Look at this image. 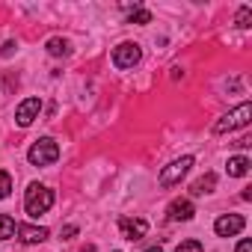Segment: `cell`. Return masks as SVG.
Instances as JSON below:
<instances>
[{
  "instance_id": "9a60e30c",
  "label": "cell",
  "mask_w": 252,
  "mask_h": 252,
  "mask_svg": "<svg viewBox=\"0 0 252 252\" xmlns=\"http://www.w3.org/2000/svg\"><path fill=\"white\" fill-rule=\"evenodd\" d=\"M9 193H12V175L0 169V199H6Z\"/></svg>"
},
{
  "instance_id": "7a4b0ae2",
  "label": "cell",
  "mask_w": 252,
  "mask_h": 252,
  "mask_svg": "<svg viewBox=\"0 0 252 252\" xmlns=\"http://www.w3.org/2000/svg\"><path fill=\"white\" fill-rule=\"evenodd\" d=\"M27 160H30L33 166H51V163L60 160V146H57L51 137L36 140V143L30 146V152H27Z\"/></svg>"
},
{
  "instance_id": "603a6c76",
  "label": "cell",
  "mask_w": 252,
  "mask_h": 252,
  "mask_svg": "<svg viewBox=\"0 0 252 252\" xmlns=\"http://www.w3.org/2000/svg\"><path fill=\"white\" fill-rule=\"evenodd\" d=\"M146 252H163V249H160V246H155V249H146Z\"/></svg>"
},
{
  "instance_id": "277c9868",
  "label": "cell",
  "mask_w": 252,
  "mask_h": 252,
  "mask_svg": "<svg viewBox=\"0 0 252 252\" xmlns=\"http://www.w3.org/2000/svg\"><path fill=\"white\" fill-rule=\"evenodd\" d=\"M140 57H143L140 45H134V42H122V45L113 51V65H116V68H134V65L140 63Z\"/></svg>"
},
{
  "instance_id": "d6986e66",
  "label": "cell",
  "mask_w": 252,
  "mask_h": 252,
  "mask_svg": "<svg viewBox=\"0 0 252 252\" xmlns=\"http://www.w3.org/2000/svg\"><path fill=\"white\" fill-rule=\"evenodd\" d=\"M74 234H77L74 225H65V228H63V240H68V237H74Z\"/></svg>"
},
{
  "instance_id": "7402d4cb",
  "label": "cell",
  "mask_w": 252,
  "mask_h": 252,
  "mask_svg": "<svg viewBox=\"0 0 252 252\" xmlns=\"http://www.w3.org/2000/svg\"><path fill=\"white\" fill-rule=\"evenodd\" d=\"M80 252H95V246H83V249H80Z\"/></svg>"
},
{
  "instance_id": "52a82bcc",
  "label": "cell",
  "mask_w": 252,
  "mask_h": 252,
  "mask_svg": "<svg viewBox=\"0 0 252 252\" xmlns=\"http://www.w3.org/2000/svg\"><path fill=\"white\" fill-rule=\"evenodd\" d=\"M243 225H246V220H243L240 214H222V217L214 222V231H217L220 237H234V234L243 231Z\"/></svg>"
},
{
  "instance_id": "2e32d148",
  "label": "cell",
  "mask_w": 252,
  "mask_h": 252,
  "mask_svg": "<svg viewBox=\"0 0 252 252\" xmlns=\"http://www.w3.org/2000/svg\"><path fill=\"white\" fill-rule=\"evenodd\" d=\"M128 21H131V24H149V21H152V12H149V9H134V12L128 15Z\"/></svg>"
},
{
  "instance_id": "9c48e42d",
  "label": "cell",
  "mask_w": 252,
  "mask_h": 252,
  "mask_svg": "<svg viewBox=\"0 0 252 252\" xmlns=\"http://www.w3.org/2000/svg\"><path fill=\"white\" fill-rule=\"evenodd\" d=\"M119 228L125 240H143L149 231V222L146 220H119Z\"/></svg>"
},
{
  "instance_id": "6da1fadb",
  "label": "cell",
  "mask_w": 252,
  "mask_h": 252,
  "mask_svg": "<svg viewBox=\"0 0 252 252\" xmlns=\"http://www.w3.org/2000/svg\"><path fill=\"white\" fill-rule=\"evenodd\" d=\"M54 205V190L42 187V184H30L27 187V196H24V211L30 217H39V214H48Z\"/></svg>"
},
{
  "instance_id": "5bb4252c",
  "label": "cell",
  "mask_w": 252,
  "mask_h": 252,
  "mask_svg": "<svg viewBox=\"0 0 252 252\" xmlns=\"http://www.w3.org/2000/svg\"><path fill=\"white\" fill-rule=\"evenodd\" d=\"M15 234V220L6 217V214H0V240H9Z\"/></svg>"
},
{
  "instance_id": "7c38bea8",
  "label": "cell",
  "mask_w": 252,
  "mask_h": 252,
  "mask_svg": "<svg viewBox=\"0 0 252 252\" xmlns=\"http://www.w3.org/2000/svg\"><path fill=\"white\" fill-rule=\"evenodd\" d=\"M214 187H217V175H214V172H208V175H202V178H196V181H193L190 193H193V196H205V193H211Z\"/></svg>"
},
{
  "instance_id": "e0dca14e",
  "label": "cell",
  "mask_w": 252,
  "mask_h": 252,
  "mask_svg": "<svg viewBox=\"0 0 252 252\" xmlns=\"http://www.w3.org/2000/svg\"><path fill=\"white\" fill-rule=\"evenodd\" d=\"M249 21H252V9H249V6H240V12H237V27H249Z\"/></svg>"
},
{
  "instance_id": "30bf717a",
  "label": "cell",
  "mask_w": 252,
  "mask_h": 252,
  "mask_svg": "<svg viewBox=\"0 0 252 252\" xmlns=\"http://www.w3.org/2000/svg\"><path fill=\"white\" fill-rule=\"evenodd\" d=\"M15 234L21 237V243H42V240H48V228H42V225H15Z\"/></svg>"
},
{
  "instance_id": "8992f818",
  "label": "cell",
  "mask_w": 252,
  "mask_h": 252,
  "mask_svg": "<svg viewBox=\"0 0 252 252\" xmlns=\"http://www.w3.org/2000/svg\"><path fill=\"white\" fill-rule=\"evenodd\" d=\"M39 113H42V101L39 98H24L18 104V110H15V122L21 128H30V125L39 119Z\"/></svg>"
},
{
  "instance_id": "3957f363",
  "label": "cell",
  "mask_w": 252,
  "mask_h": 252,
  "mask_svg": "<svg viewBox=\"0 0 252 252\" xmlns=\"http://www.w3.org/2000/svg\"><path fill=\"white\" fill-rule=\"evenodd\" d=\"M252 119V104L243 101L240 107H234L231 113H225L217 125H214V134H225V131H237V128H246Z\"/></svg>"
},
{
  "instance_id": "5b68a950",
  "label": "cell",
  "mask_w": 252,
  "mask_h": 252,
  "mask_svg": "<svg viewBox=\"0 0 252 252\" xmlns=\"http://www.w3.org/2000/svg\"><path fill=\"white\" fill-rule=\"evenodd\" d=\"M190 166H193V158H181V160H172L163 172H160V187H172V184H178L187 172H190Z\"/></svg>"
},
{
  "instance_id": "44dd1931",
  "label": "cell",
  "mask_w": 252,
  "mask_h": 252,
  "mask_svg": "<svg viewBox=\"0 0 252 252\" xmlns=\"http://www.w3.org/2000/svg\"><path fill=\"white\" fill-rule=\"evenodd\" d=\"M12 51H15V42H6V45H3V51H0V54H3V57H12Z\"/></svg>"
},
{
  "instance_id": "ffe728a7",
  "label": "cell",
  "mask_w": 252,
  "mask_h": 252,
  "mask_svg": "<svg viewBox=\"0 0 252 252\" xmlns=\"http://www.w3.org/2000/svg\"><path fill=\"white\" fill-rule=\"evenodd\" d=\"M234 252H252V243H249V240H240V243H237V249H234Z\"/></svg>"
},
{
  "instance_id": "ba28073f",
  "label": "cell",
  "mask_w": 252,
  "mask_h": 252,
  "mask_svg": "<svg viewBox=\"0 0 252 252\" xmlns=\"http://www.w3.org/2000/svg\"><path fill=\"white\" fill-rule=\"evenodd\" d=\"M193 214H196V208H193L190 199H175V202L166 208V217H169L172 222H187V220H193Z\"/></svg>"
},
{
  "instance_id": "8fae6325",
  "label": "cell",
  "mask_w": 252,
  "mask_h": 252,
  "mask_svg": "<svg viewBox=\"0 0 252 252\" xmlns=\"http://www.w3.org/2000/svg\"><path fill=\"white\" fill-rule=\"evenodd\" d=\"M249 166H252V163H249V158L237 155V158H228V166H225V169H228V175H231V178H243V175L249 172Z\"/></svg>"
},
{
  "instance_id": "4fadbf2b",
  "label": "cell",
  "mask_w": 252,
  "mask_h": 252,
  "mask_svg": "<svg viewBox=\"0 0 252 252\" xmlns=\"http://www.w3.org/2000/svg\"><path fill=\"white\" fill-rule=\"evenodd\" d=\"M48 54H51V57H68V54H71V48H68V42H65V39L54 36V39H48Z\"/></svg>"
},
{
  "instance_id": "ac0fdd59",
  "label": "cell",
  "mask_w": 252,
  "mask_h": 252,
  "mask_svg": "<svg viewBox=\"0 0 252 252\" xmlns=\"http://www.w3.org/2000/svg\"><path fill=\"white\" fill-rule=\"evenodd\" d=\"M175 252H205V249H202V243H199V240H184Z\"/></svg>"
}]
</instances>
